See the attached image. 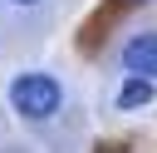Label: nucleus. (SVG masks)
<instances>
[{
    "mask_svg": "<svg viewBox=\"0 0 157 153\" xmlns=\"http://www.w3.org/2000/svg\"><path fill=\"white\" fill-rule=\"evenodd\" d=\"M15 5H34V0H15Z\"/></svg>",
    "mask_w": 157,
    "mask_h": 153,
    "instance_id": "4",
    "label": "nucleus"
},
{
    "mask_svg": "<svg viewBox=\"0 0 157 153\" xmlns=\"http://www.w3.org/2000/svg\"><path fill=\"white\" fill-rule=\"evenodd\" d=\"M152 94H157V84H152L147 74H132V79H128V84L118 89V109H142V104H147Z\"/></svg>",
    "mask_w": 157,
    "mask_h": 153,
    "instance_id": "3",
    "label": "nucleus"
},
{
    "mask_svg": "<svg viewBox=\"0 0 157 153\" xmlns=\"http://www.w3.org/2000/svg\"><path fill=\"white\" fill-rule=\"evenodd\" d=\"M128 5H137V0H128Z\"/></svg>",
    "mask_w": 157,
    "mask_h": 153,
    "instance_id": "5",
    "label": "nucleus"
},
{
    "mask_svg": "<svg viewBox=\"0 0 157 153\" xmlns=\"http://www.w3.org/2000/svg\"><path fill=\"white\" fill-rule=\"evenodd\" d=\"M123 64H128L132 74L157 79V35H132V39L123 44Z\"/></svg>",
    "mask_w": 157,
    "mask_h": 153,
    "instance_id": "2",
    "label": "nucleus"
},
{
    "mask_svg": "<svg viewBox=\"0 0 157 153\" xmlns=\"http://www.w3.org/2000/svg\"><path fill=\"white\" fill-rule=\"evenodd\" d=\"M59 104H64V89H59L54 74H15L10 79V109L20 118L44 123V118L59 114Z\"/></svg>",
    "mask_w": 157,
    "mask_h": 153,
    "instance_id": "1",
    "label": "nucleus"
}]
</instances>
